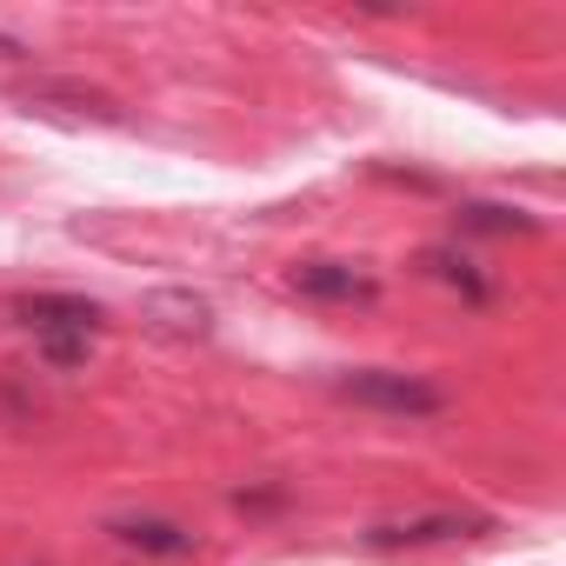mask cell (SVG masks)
Segmentation results:
<instances>
[{"label":"cell","instance_id":"obj_7","mask_svg":"<svg viewBox=\"0 0 566 566\" xmlns=\"http://www.w3.org/2000/svg\"><path fill=\"white\" fill-rule=\"evenodd\" d=\"M427 266H433V280H447V287H460V294H467L473 307H486V301H493V287H486L480 273H473V260H467V253H453V247H433V253H427Z\"/></svg>","mask_w":566,"mask_h":566},{"label":"cell","instance_id":"obj_1","mask_svg":"<svg viewBox=\"0 0 566 566\" xmlns=\"http://www.w3.org/2000/svg\"><path fill=\"white\" fill-rule=\"evenodd\" d=\"M334 394L354 400V407H374V413H400V420H433V413H447V394H440L433 380L394 374V367H354V374L334 380Z\"/></svg>","mask_w":566,"mask_h":566},{"label":"cell","instance_id":"obj_5","mask_svg":"<svg viewBox=\"0 0 566 566\" xmlns=\"http://www.w3.org/2000/svg\"><path fill=\"white\" fill-rule=\"evenodd\" d=\"M107 533L120 546H140V553H160V559H180L193 553V533L180 520H160V513H127V520H107Z\"/></svg>","mask_w":566,"mask_h":566},{"label":"cell","instance_id":"obj_8","mask_svg":"<svg viewBox=\"0 0 566 566\" xmlns=\"http://www.w3.org/2000/svg\"><path fill=\"white\" fill-rule=\"evenodd\" d=\"M34 347H41V360H48V367L74 374V367L94 354V334H34Z\"/></svg>","mask_w":566,"mask_h":566},{"label":"cell","instance_id":"obj_3","mask_svg":"<svg viewBox=\"0 0 566 566\" xmlns=\"http://www.w3.org/2000/svg\"><path fill=\"white\" fill-rule=\"evenodd\" d=\"M287 287L301 301H327V307H374L380 301V280L360 273L354 260H307V266L287 273Z\"/></svg>","mask_w":566,"mask_h":566},{"label":"cell","instance_id":"obj_2","mask_svg":"<svg viewBox=\"0 0 566 566\" xmlns=\"http://www.w3.org/2000/svg\"><path fill=\"white\" fill-rule=\"evenodd\" d=\"M467 533H493V513H467V506H433V513H400L367 526V546L400 553V546H433V539H467Z\"/></svg>","mask_w":566,"mask_h":566},{"label":"cell","instance_id":"obj_6","mask_svg":"<svg viewBox=\"0 0 566 566\" xmlns=\"http://www.w3.org/2000/svg\"><path fill=\"white\" fill-rule=\"evenodd\" d=\"M460 233L513 240V233H539V220H533L526 207H506V200H467V207H460Z\"/></svg>","mask_w":566,"mask_h":566},{"label":"cell","instance_id":"obj_9","mask_svg":"<svg viewBox=\"0 0 566 566\" xmlns=\"http://www.w3.org/2000/svg\"><path fill=\"white\" fill-rule=\"evenodd\" d=\"M0 61H28V41H21V34H8V28H0Z\"/></svg>","mask_w":566,"mask_h":566},{"label":"cell","instance_id":"obj_4","mask_svg":"<svg viewBox=\"0 0 566 566\" xmlns=\"http://www.w3.org/2000/svg\"><path fill=\"white\" fill-rule=\"evenodd\" d=\"M21 321H28V334H101L107 314L94 301H81V294H28Z\"/></svg>","mask_w":566,"mask_h":566}]
</instances>
